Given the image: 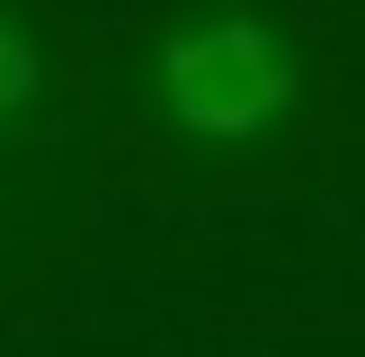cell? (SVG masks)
<instances>
[{
    "label": "cell",
    "instance_id": "2",
    "mask_svg": "<svg viewBox=\"0 0 365 357\" xmlns=\"http://www.w3.org/2000/svg\"><path fill=\"white\" fill-rule=\"evenodd\" d=\"M27 89H36V54H27V36H18V27H0V125L27 107Z\"/></svg>",
    "mask_w": 365,
    "mask_h": 357
},
{
    "label": "cell",
    "instance_id": "1",
    "mask_svg": "<svg viewBox=\"0 0 365 357\" xmlns=\"http://www.w3.org/2000/svg\"><path fill=\"white\" fill-rule=\"evenodd\" d=\"M160 81L187 134H250L285 107V54L259 18H205L160 54Z\"/></svg>",
    "mask_w": 365,
    "mask_h": 357
}]
</instances>
